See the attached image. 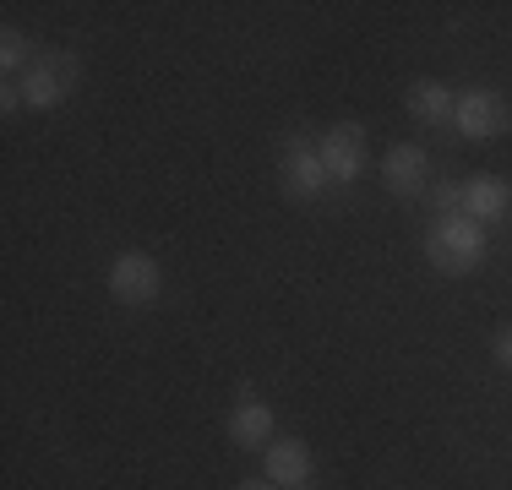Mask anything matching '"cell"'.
<instances>
[{
  "label": "cell",
  "mask_w": 512,
  "mask_h": 490,
  "mask_svg": "<svg viewBox=\"0 0 512 490\" xmlns=\"http://www.w3.org/2000/svg\"><path fill=\"white\" fill-rule=\"evenodd\" d=\"M425 262L447 278H463L485 262V229L469 213H442L425 229Z\"/></svg>",
  "instance_id": "6da1fadb"
},
{
  "label": "cell",
  "mask_w": 512,
  "mask_h": 490,
  "mask_svg": "<svg viewBox=\"0 0 512 490\" xmlns=\"http://www.w3.org/2000/svg\"><path fill=\"white\" fill-rule=\"evenodd\" d=\"M77 82H82V60L71 49H39L33 66L17 77V88H22V104L28 109H55Z\"/></svg>",
  "instance_id": "7a4b0ae2"
},
{
  "label": "cell",
  "mask_w": 512,
  "mask_h": 490,
  "mask_svg": "<svg viewBox=\"0 0 512 490\" xmlns=\"http://www.w3.org/2000/svg\"><path fill=\"white\" fill-rule=\"evenodd\" d=\"M453 126H458L469 142H491V137H507V131H512V109H507V98H502V93H491V88H469V93H458V115H453Z\"/></svg>",
  "instance_id": "3957f363"
},
{
  "label": "cell",
  "mask_w": 512,
  "mask_h": 490,
  "mask_svg": "<svg viewBox=\"0 0 512 490\" xmlns=\"http://www.w3.org/2000/svg\"><path fill=\"white\" fill-rule=\"evenodd\" d=\"M158 289H164V267L153 262L148 251H126L109 262V294L120 305H153Z\"/></svg>",
  "instance_id": "277c9868"
},
{
  "label": "cell",
  "mask_w": 512,
  "mask_h": 490,
  "mask_svg": "<svg viewBox=\"0 0 512 490\" xmlns=\"http://www.w3.org/2000/svg\"><path fill=\"white\" fill-rule=\"evenodd\" d=\"M316 153H322L327 175L338 180V186H349V180L365 175V164H371V147H365V126L355 120H344V126L322 131V142H316Z\"/></svg>",
  "instance_id": "5b68a950"
},
{
  "label": "cell",
  "mask_w": 512,
  "mask_h": 490,
  "mask_svg": "<svg viewBox=\"0 0 512 490\" xmlns=\"http://www.w3.org/2000/svg\"><path fill=\"white\" fill-rule=\"evenodd\" d=\"M327 186H333V175H327V164H322V153L316 147H289L284 153V191L289 196H300V202H316Z\"/></svg>",
  "instance_id": "8992f818"
},
{
  "label": "cell",
  "mask_w": 512,
  "mask_h": 490,
  "mask_svg": "<svg viewBox=\"0 0 512 490\" xmlns=\"http://www.w3.org/2000/svg\"><path fill=\"white\" fill-rule=\"evenodd\" d=\"M512 207V186L502 175H474L463 180V213L474 218V224H502Z\"/></svg>",
  "instance_id": "52a82bcc"
},
{
  "label": "cell",
  "mask_w": 512,
  "mask_h": 490,
  "mask_svg": "<svg viewBox=\"0 0 512 490\" xmlns=\"http://www.w3.org/2000/svg\"><path fill=\"white\" fill-rule=\"evenodd\" d=\"M382 180H387V186H393L398 196H420V191H425V180H431L425 147H414V142L387 147V158H382Z\"/></svg>",
  "instance_id": "ba28073f"
},
{
  "label": "cell",
  "mask_w": 512,
  "mask_h": 490,
  "mask_svg": "<svg viewBox=\"0 0 512 490\" xmlns=\"http://www.w3.org/2000/svg\"><path fill=\"white\" fill-rule=\"evenodd\" d=\"M229 441H235V447H273V409H267V403H256L251 392L246 398L235 403V414H229Z\"/></svg>",
  "instance_id": "9c48e42d"
},
{
  "label": "cell",
  "mask_w": 512,
  "mask_h": 490,
  "mask_svg": "<svg viewBox=\"0 0 512 490\" xmlns=\"http://www.w3.org/2000/svg\"><path fill=\"white\" fill-rule=\"evenodd\" d=\"M267 480L273 485H284V490H295V485H306L311 480V447L306 441H273L267 447Z\"/></svg>",
  "instance_id": "30bf717a"
},
{
  "label": "cell",
  "mask_w": 512,
  "mask_h": 490,
  "mask_svg": "<svg viewBox=\"0 0 512 490\" xmlns=\"http://www.w3.org/2000/svg\"><path fill=\"white\" fill-rule=\"evenodd\" d=\"M409 115L425 120V126H453L458 93H447L442 82H414V88H409Z\"/></svg>",
  "instance_id": "8fae6325"
},
{
  "label": "cell",
  "mask_w": 512,
  "mask_h": 490,
  "mask_svg": "<svg viewBox=\"0 0 512 490\" xmlns=\"http://www.w3.org/2000/svg\"><path fill=\"white\" fill-rule=\"evenodd\" d=\"M33 55H39V49L28 44V33H22V28H6V33H0V66H6V82H17L22 71L33 66Z\"/></svg>",
  "instance_id": "7c38bea8"
},
{
  "label": "cell",
  "mask_w": 512,
  "mask_h": 490,
  "mask_svg": "<svg viewBox=\"0 0 512 490\" xmlns=\"http://www.w3.org/2000/svg\"><path fill=\"white\" fill-rule=\"evenodd\" d=\"M431 202H436V218H442V213H463V180H436Z\"/></svg>",
  "instance_id": "4fadbf2b"
},
{
  "label": "cell",
  "mask_w": 512,
  "mask_h": 490,
  "mask_svg": "<svg viewBox=\"0 0 512 490\" xmlns=\"http://www.w3.org/2000/svg\"><path fill=\"white\" fill-rule=\"evenodd\" d=\"M0 109H6V115H17V109H22V88H17V82L0 88Z\"/></svg>",
  "instance_id": "5bb4252c"
},
{
  "label": "cell",
  "mask_w": 512,
  "mask_h": 490,
  "mask_svg": "<svg viewBox=\"0 0 512 490\" xmlns=\"http://www.w3.org/2000/svg\"><path fill=\"white\" fill-rule=\"evenodd\" d=\"M496 360H502V365H512V327H507L502 338H496Z\"/></svg>",
  "instance_id": "9a60e30c"
},
{
  "label": "cell",
  "mask_w": 512,
  "mask_h": 490,
  "mask_svg": "<svg viewBox=\"0 0 512 490\" xmlns=\"http://www.w3.org/2000/svg\"><path fill=\"white\" fill-rule=\"evenodd\" d=\"M235 490H284V485H273V480H246V485H235Z\"/></svg>",
  "instance_id": "2e32d148"
},
{
  "label": "cell",
  "mask_w": 512,
  "mask_h": 490,
  "mask_svg": "<svg viewBox=\"0 0 512 490\" xmlns=\"http://www.w3.org/2000/svg\"><path fill=\"white\" fill-rule=\"evenodd\" d=\"M295 490H311V480H306V485H295Z\"/></svg>",
  "instance_id": "e0dca14e"
}]
</instances>
